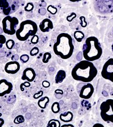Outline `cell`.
Segmentation results:
<instances>
[{
  "mask_svg": "<svg viewBox=\"0 0 113 127\" xmlns=\"http://www.w3.org/2000/svg\"><path fill=\"white\" fill-rule=\"evenodd\" d=\"M98 70L91 61H81L72 69L71 75L75 80L84 83H90L97 76Z\"/></svg>",
  "mask_w": 113,
  "mask_h": 127,
  "instance_id": "cell-1",
  "label": "cell"
},
{
  "mask_svg": "<svg viewBox=\"0 0 113 127\" xmlns=\"http://www.w3.org/2000/svg\"><path fill=\"white\" fill-rule=\"evenodd\" d=\"M75 47L71 36L67 33H61L57 37L56 42L53 46L55 54L63 60H67L72 56Z\"/></svg>",
  "mask_w": 113,
  "mask_h": 127,
  "instance_id": "cell-2",
  "label": "cell"
},
{
  "mask_svg": "<svg viewBox=\"0 0 113 127\" xmlns=\"http://www.w3.org/2000/svg\"><path fill=\"white\" fill-rule=\"evenodd\" d=\"M102 53V48L98 38L90 36L86 39L82 47V55L85 60L91 62L100 59Z\"/></svg>",
  "mask_w": 113,
  "mask_h": 127,
  "instance_id": "cell-3",
  "label": "cell"
},
{
  "mask_svg": "<svg viewBox=\"0 0 113 127\" xmlns=\"http://www.w3.org/2000/svg\"><path fill=\"white\" fill-rule=\"evenodd\" d=\"M38 30L37 24L31 20L27 19L22 22L19 29L16 31V37L21 41H26L30 36L37 34Z\"/></svg>",
  "mask_w": 113,
  "mask_h": 127,
  "instance_id": "cell-4",
  "label": "cell"
},
{
  "mask_svg": "<svg viewBox=\"0 0 113 127\" xmlns=\"http://www.w3.org/2000/svg\"><path fill=\"white\" fill-rule=\"evenodd\" d=\"M101 117L104 122L113 123V99H109L101 104Z\"/></svg>",
  "mask_w": 113,
  "mask_h": 127,
  "instance_id": "cell-5",
  "label": "cell"
},
{
  "mask_svg": "<svg viewBox=\"0 0 113 127\" xmlns=\"http://www.w3.org/2000/svg\"><path fill=\"white\" fill-rule=\"evenodd\" d=\"M19 5V0H0V14L10 15L18 10Z\"/></svg>",
  "mask_w": 113,
  "mask_h": 127,
  "instance_id": "cell-6",
  "label": "cell"
},
{
  "mask_svg": "<svg viewBox=\"0 0 113 127\" xmlns=\"http://www.w3.org/2000/svg\"><path fill=\"white\" fill-rule=\"evenodd\" d=\"M19 24V20L15 17L7 15L2 19V30L7 35H13L16 33V27Z\"/></svg>",
  "mask_w": 113,
  "mask_h": 127,
  "instance_id": "cell-7",
  "label": "cell"
},
{
  "mask_svg": "<svg viewBox=\"0 0 113 127\" xmlns=\"http://www.w3.org/2000/svg\"><path fill=\"white\" fill-rule=\"evenodd\" d=\"M101 75L104 79L113 82V59H109L103 66Z\"/></svg>",
  "mask_w": 113,
  "mask_h": 127,
  "instance_id": "cell-8",
  "label": "cell"
},
{
  "mask_svg": "<svg viewBox=\"0 0 113 127\" xmlns=\"http://www.w3.org/2000/svg\"><path fill=\"white\" fill-rule=\"evenodd\" d=\"M94 89L93 85L90 83H87L81 88L79 94V96L84 99H90L93 94Z\"/></svg>",
  "mask_w": 113,
  "mask_h": 127,
  "instance_id": "cell-9",
  "label": "cell"
},
{
  "mask_svg": "<svg viewBox=\"0 0 113 127\" xmlns=\"http://www.w3.org/2000/svg\"><path fill=\"white\" fill-rule=\"evenodd\" d=\"M13 84L6 79H2L0 80V96H3L9 94L13 90Z\"/></svg>",
  "mask_w": 113,
  "mask_h": 127,
  "instance_id": "cell-10",
  "label": "cell"
},
{
  "mask_svg": "<svg viewBox=\"0 0 113 127\" xmlns=\"http://www.w3.org/2000/svg\"><path fill=\"white\" fill-rule=\"evenodd\" d=\"M20 64L16 61H12L7 63L5 65V71L7 74H16L20 70Z\"/></svg>",
  "mask_w": 113,
  "mask_h": 127,
  "instance_id": "cell-11",
  "label": "cell"
},
{
  "mask_svg": "<svg viewBox=\"0 0 113 127\" xmlns=\"http://www.w3.org/2000/svg\"><path fill=\"white\" fill-rule=\"evenodd\" d=\"M36 77V73L34 69L31 67H27L23 71L21 79L23 81L26 80L30 82H33Z\"/></svg>",
  "mask_w": 113,
  "mask_h": 127,
  "instance_id": "cell-12",
  "label": "cell"
},
{
  "mask_svg": "<svg viewBox=\"0 0 113 127\" xmlns=\"http://www.w3.org/2000/svg\"><path fill=\"white\" fill-rule=\"evenodd\" d=\"M39 28L42 32H48L53 29V24L51 20L45 18L41 22Z\"/></svg>",
  "mask_w": 113,
  "mask_h": 127,
  "instance_id": "cell-13",
  "label": "cell"
},
{
  "mask_svg": "<svg viewBox=\"0 0 113 127\" xmlns=\"http://www.w3.org/2000/svg\"><path fill=\"white\" fill-rule=\"evenodd\" d=\"M60 120L64 123H70L72 121L73 114L71 111H67L60 115Z\"/></svg>",
  "mask_w": 113,
  "mask_h": 127,
  "instance_id": "cell-14",
  "label": "cell"
},
{
  "mask_svg": "<svg viewBox=\"0 0 113 127\" xmlns=\"http://www.w3.org/2000/svg\"><path fill=\"white\" fill-rule=\"evenodd\" d=\"M66 78V73L63 70H60L57 71L55 77V82L56 83H62Z\"/></svg>",
  "mask_w": 113,
  "mask_h": 127,
  "instance_id": "cell-15",
  "label": "cell"
},
{
  "mask_svg": "<svg viewBox=\"0 0 113 127\" xmlns=\"http://www.w3.org/2000/svg\"><path fill=\"white\" fill-rule=\"evenodd\" d=\"M49 102V99L48 96H43L39 99L38 105L41 109H45Z\"/></svg>",
  "mask_w": 113,
  "mask_h": 127,
  "instance_id": "cell-16",
  "label": "cell"
},
{
  "mask_svg": "<svg viewBox=\"0 0 113 127\" xmlns=\"http://www.w3.org/2000/svg\"><path fill=\"white\" fill-rule=\"evenodd\" d=\"M73 36H74L75 39L77 42L80 43L82 41V40L84 39L85 37V34L82 31L77 30L74 32L73 33Z\"/></svg>",
  "mask_w": 113,
  "mask_h": 127,
  "instance_id": "cell-17",
  "label": "cell"
},
{
  "mask_svg": "<svg viewBox=\"0 0 113 127\" xmlns=\"http://www.w3.org/2000/svg\"><path fill=\"white\" fill-rule=\"evenodd\" d=\"M51 111L53 114H58L60 111V103L57 102H55L52 104L51 106Z\"/></svg>",
  "mask_w": 113,
  "mask_h": 127,
  "instance_id": "cell-18",
  "label": "cell"
},
{
  "mask_svg": "<svg viewBox=\"0 0 113 127\" xmlns=\"http://www.w3.org/2000/svg\"><path fill=\"white\" fill-rule=\"evenodd\" d=\"M47 126L52 127H60L61 123L58 120H56V119H51L48 122Z\"/></svg>",
  "mask_w": 113,
  "mask_h": 127,
  "instance_id": "cell-19",
  "label": "cell"
},
{
  "mask_svg": "<svg viewBox=\"0 0 113 127\" xmlns=\"http://www.w3.org/2000/svg\"><path fill=\"white\" fill-rule=\"evenodd\" d=\"M52 57V55H51V53L49 52H45L43 54V59H42V61L43 63L44 64H47L48 63V61H49V60L51 59Z\"/></svg>",
  "mask_w": 113,
  "mask_h": 127,
  "instance_id": "cell-20",
  "label": "cell"
},
{
  "mask_svg": "<svg viewBox=\"0 0 113 127\" xmlns=\"http://www.w3.org/2000/svg\"><path fill=\"white\" fill-rule=\"evenodd\" d=\"M47 10L52 15H55L57 13V7H55L52 5H49L47 8Z\"/></svg>",
  "mask_w": 113,
  "mask_h": 127,
  "instance_id": "cell-21",
  "label": "cell"
},
{
  "mask_svg": "<svg viewBox=\"0 0 113 127\" xmlns=\"http://www.w3.org/2000/svg\"><path fill=\"white\" fill-rule=\"evenodd\" d=\"M5 45L7 49H9V50H11V49L13 48L14 46L15 41L13 39H9L6 41Z\"/></svg>",
  "mask_w": 113,
  "mask_h": 127,
  "instance_id": "cell-22",
  "label": "cell"
},
{
  "mask_svg": "<svg viewBox=\"0 0 113 127\" xmlns=\"http://www.w3.org/2000/svg\"><path fill=\"white\" fill-rule=\"evenodd\" d=\"M25 122V118L22 115H18V116L14 120V123L15 124H19L21 123H23Z\"/></svg>",
  "mask_w": 113,
  "mask_h": 127,
  "instance_id": "cell-23",
  "label": "cell"
},
{
  "mask_svg": "<svg viewBox=\"0 0 113 127\" xmlns=\"http://www.w3.org/2000/svg\"><path fill=\"white\" fill-rule=\"evenodd\" d=\"M39 52V48L37 47H34L31 49L30 51V55L31 56H37Z\"/></svg>",
  "mask_w": 113,
  "mask_h": 127,
  "instance_id": "cell-24",
  "label": "cell"
},
{
  "mask_svg": "<svg viewBox=\"0 0 113 127\" xmlns=\"http://www.w3.org/2000/svg\"><path fill=\"white\" fill-rule=\"evenodd\" d=\"M34 8V4L32 2H29L26 4V5L25 7V10L26 11L30 12L33 10Z\"/></svg>",
  "mask_w": 113,
  "mask_h": 127,
  "instance_id": "cell-25",
  "label": "cell"
},
{
  "mask_svg": "<svg viewBox=\"0 0 113 127\" xmlns=\"http://www.w3.org/2000/svg\"><path fill=\"white\" fill-rule=\"evenodd\" d=\"M19 59H20V60L21 61L22 63L23 64H25L28 62L30 59V57L28 55L23 54L21 56L20 58Z\"/></svg>",
  "mask_w": 113,
  "mask_h": 127,
  "instance_id": "cell-26",
  "label": "cell"
},
{
  "mask_svg": "<svg viewBox=\"0 0 113 127\" xmlns=\"http://www.w3.org/2000/svg\"><path fill=\"white\" fill-rule=\"evenodd\" d=\"M80 25L81 26L85 28L88 25V23H87V22L86 21V18L84 16H81L80 17Z\"/></svg>",
  "mask_w": 113,
  "mask_h": 127,
  "instance_id": "cell-27",
  "label": "cell"
},
{
  "mask_svg": "<svg viewBox=\"0 0 113 127\" xmlns=\"http://www.w3.org/2000/svg\"><path fill=\"white\" fill-rule=\"evenodd\" d=\"M39 36L37 35H35L32 36L31 39V43L33 44H37L39 42Z\"/></svg>",
  "mask_w": 113,
  "mask_h": 127,
  "instance_id": "cell-28",
  "label": "cell"
},
{
  "mask_svg": "<svg viewBox=\"0 0 113 127\" xmlns=\"http://www.w3.org/2000/svg\"><path fill=\"white\" fill-rule=\"evenodd\" d=\"M6 41V39L4 35L0 34V49L2 47L3 45L5 44Z\"/></svg>",
  "mask_w": 113,
  "mask_h": 127,
  "instance_id": "cell-29",
  "label": "cell"
},
{
  "mask_svg": "<svg viewBox=\"0 0 113 127\" xmlns=\"http://www.w3.org/2000/svg\"><path fill=\"white\" fill-rule=\"evenodd\" d=\"M31 86V83L29 81H27V82H25L24 83H22L20 86V88L22 91H24V87H29Z\"/></svg>",
  "mask_w": 113,
  "mask_h": 127,
  "instance_id": "cell-30",
  "label": "cell"
},
{
  "mask_svg": "<svg viewBox=\"0 0 113 127\" xmlns=\"http://www.w3.org/2000/svg\"><path fill=\"white\" fill-rule=\"evenodd\" d=\"M76 17V14L75 13H72L70 15L67 16V21H68V22H72Z\"/></svg>",
  "mask_w": 113,
  "mask_h": 127,
  "instance_id": "cell-31",
  "label": "cell"
},
{
  "mask_svg": "<svg viewBox=\"0 0 113 127\" xmlns=\"http://www.w3.org/2000/svg\"><path fill=\"white\" fill-rule=\"evenodd\" d=\"M42 95H43V91L42 90H40L39 91L38 93H35V94L34 95L33 98L35 99H38L39 98H40L41 96H42Z\"/></svg>",
  "mask_w": 113,
  "mask_h": 127,
  "instance_id": "cell-32",
  "label": "cell"
},
{
  "mask_svg": "<svg viewBox=\"0 0 113 127\" xmlns=\"http://www.w3.org/2000/svg\"><path fill=\"white\" fill-rule=\"evenodd\" d=\"M42 86L44 88H48L49 86H50V82L48 81H43L42 82Z\"/></svg>",
  "mask_w": 113,
  "mask_h": 127,
  "instance_id": "cell-33",
  "label": "cell"
},
{
  "mask_svg": "<svg viewBox=\"0 0 113 127\" xmlns=\"http://www.w3.org/2000/svg\"><path fill=\"white\" fill-rule=\"evenodd\" d=\"M5 121L2 118H0V127H1L4 124Z\"/></svg>",
  "mask_w": 113,
  "mask_h": 127,
  "instance_id": "cell-34",
  "label": "cell"
},
{
  "mask_svg": "<svg viewBox=\"0 0 113 127\" xmlns=\"http://www.w3.org/2000/svg\"><path fill=\"white\" fill-rule=\"evenodd\" d=\"M74 127V126L72 124H64L63 125V126H61V127Z\"/></svg>",
  "mask_w": 113,
  "mask_h": 127,
  "instance_id": "cell-35",
  "label": "cell"
},
{
  "mask_svg": "<svg viewBox=\"0 0 113 127\" xmlns=\"http://www.w3.org/2000/svg\"><path fill=\"white\" fill-rule=\"evenodd\" d=\"M96 126H100L101 127H104V126L102 124H100V123H97V124H95L94 125H93V127H96Z\"/></svg>",
  "mask_w": 113,
  "mask_h": 127,
  "instance_id": "cell-36",
  "label": "cell"
},
{
  "mask_svg": "<svg viewBox=\"0 0 113 127\" xmlns=\"http://www.w3.org/2000/svg\"><path fill=\"white\" fill-rule=\"evenodd\" d=\"M69 1L72 2H79V1H81L82 0H69Z\"/></svg>",
  "mask_w": 113,
  "mask_h": 127,
  "instance_id": "cell-37",
  "label": "cell"
},
{
  "mask_svg": "<svg viewBox=\"0 0 113 127\" xmlns=\"http://www.w3.org/2000/svg\"><path fill=\"white\" fill-rule=\"evenodd\" d=\"M112 52H113V44L112 45Z\"/></svg>",
  "mask_w": 113,
  "mask_h": 127,
  "instance_id": "cell-38",
  "label": "cell"
},
{
  "mask_svg": "<svg viewBox=\"0 0 113 127\" xmlns=\"http://www.w3.org/2000/svg\"><path fill=\"white\" fill-rule=\"evenodd\" d=\"M2 115L1 113H0V118H1V117L2 116Z\"/></svg>",
  "mask_w": 113,
  "mask_h": 127,
  "instance_id": "cell-39",
  "label": "cell"
}]
</instances>
